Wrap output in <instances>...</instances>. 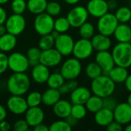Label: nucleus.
Listing matches in <instances>:
<instances>
[{
  "label": "nucleus",
  "instance_id": "obj_38",
  "mask_svg": "<svg viewBox=\"0 0 131 131\" xmlns=\"http://www.w3.org/2000/svg\"><path fill=\"white\" fill-rule=\"evenodd\" d=\"M78 86V84L77 81H75V79L66 80V81L64 82V84L61 86V88L58 90L61 95H65L68 94H71Z\"/></svg>",
  "mask_w": 131,
  "mask_h": 131
},
{
  "label": "nucleus",
  "instance_id": "obj_57",
  "mask_svg": "<svg viewBox=\"0 0 131 131\" xmlns=\"http://www.w3.org/2000/svg\"><path fill=\"white\" fill-rule=\"evenodd\" d=\"M9 0H0V5H3L5 4L6 2H8Z\"/></svg>",
  "mask_w": 131,
  "mask_h": 131
},
{
  "label": "nucleus",
  "instance_id": "obj_60",
  "mask_svg": "<svg viewBox=\"0 0 131 131\" xmlns=\"http://www.w3.org/2000/svg\"><path fill=\"white\" fill-rule=\"evenodd\" d=\"M130 69H131V65H130Z\"/></svg>",
  "mask_w": 131,
  "mask_h": 131
},
{
  "label": "nucleus",
  "instance_id": "obj_55",
  "mask_svg": "<svg viewBox=\"0 0 131 131\" xmlns=\"http://www.w3.org/2000/svg\"><path fill=\"white\" fill-rule=\"evenodd\" d=\"M125 130L131 131V123H129L128 124H127V126L125 127Z\"/></svg>",
  "mask_w": 131,
  "mask_h": 131
},
{
  "label": "nucleus",
  "instance_id": "obj_34",
  "mask_svg": "<svg viewBox=\"0 0 131 131\" xmlns=\"http://www.w3.org/2000/svg\"><path fill=\"white\" fill-rule=\"evenodd\" d=\"M70 28L71 25L66 17H60L54 20V30L57 31L58 33H66Z\"/></svg>",
  "mask_w": 131,
  "mask_h": 131
},
{
  "label": "nucleus",
  "instance_id": "obj_28",
  "mask_svg": "<svg viewBox=\"0 0 131 131\" xmlns=\"http://www.w3.org/2000/svg\"><path fill=\"white\" fill-rule=\"evenodd\" d=\"M84 105L88 111L95 114L103 107V98L95 94L91 95Z\"/></svg>",
  "mask_w": 131,
  "mask_h": 131
},
{
  "label": "nucleus",
  "instance_id": "obj_15",
  "mask_svg": "<svg viewBox=\"0 0 131 131\" xmlns=\"http://www.w3.org/2000/svg\"><path fill=\"white\" fill-rule=\"evenodd\" d=\"M114 112V120L122 125H127L131 122V107L127 103L117 104Z\"/></svg>",
  "mask_w": 131,
  "mask_h": 131
},
{
  "label": "nucleus",
  "instance_id": "obj_58",
  "mask_svg": "<svg viewBox=\"0 0 131 131\" xmlns=\"http://www.w3.org/2000/svg\"><path fill=\"white\" fill-rule=\"evenodd\" d=\"M130 26H131V19H130Z\"/></svg>",
  "mask_w": 131,
  "mask_h": 131
},
{
  "label": "nucleus",
  "instance_id": "obj_40",
  "mask_svg": "<svg viewBox=\"0 0 131 131\" xmlns=\"http://www.w3.org/2000/svg\"><path fill=\"white\" fill-rule=\"evenodd\" d=\"M11 8L13 13L22 15L27 9V2L25 0H12Z\"/></svg>",
  "mask_w": 131,
  "mask_h": 131
},
{
  "label": "nucleus",
  "instance_id": "obj_41",
  "mask_svg": "<svg viewBox=\"0 0 131 131\" xmlns=\"http://www.w3.org/2000/svg\"><path fill=\"white\" fill-rule=\"evenodd\" d=\"M61 12V6L58 2L51 1L48 2L45 12H47L48 15H50L52 17L58 16Z\"/></svg>",
  "mask_w": 131,
  "mask_h": 131
},
{
  "label": "nucleus",
  "instance_id": "obj_25",
  "mask_svg": "<svg viewBox=\"0 0 131 131\" xmlns=\"http://www.w3.org/2000/svg\"><path fill=\"white\" fill-rule=\"evenodd\" d=\"M17 45L16 36L8 32L0 36V51L8 52L12 51Z\"/></svg>",
  "mask_w": 131,
  "mask_h": 131
},
{
  "label": "nucleus",
  "instance_id": "obj_18",
  "mask_svg": "<svg viewBox=\"0 0 131 131\" xmlns=\"http://www.w3.org/2000/svg\"><path fill=\"white\" fill-rule=\"evenodd\" d=\"M50 75L49 68L39 63L32 67L31 78L32 80L39 84H43L47 82Z\"/></svg>",
  "mask_w": 131,
  "mask_h": 131
},
{
  "label": "nucleus",
  "instance_id": "obj_54",
  "mask_svg": "<svg viewBox=\"0 0 131 131\" xmlns=\"http://www.w3.org/2000/svg\"><path fill=\"white\" fill-rule=\"evenodd\" d=\"M67 4L68 5H75L77 4L80 0H64Z\"/></svg>",
  "mask_w": 131,
  "mask_h": 131
},
{
  "label": "nucleus",
  "instance_id": "obj_37",
  "mask_svg": "<svg viewBox=\"0 0 131 131\" xmlns=\"http://www.w3.org/2000/svg\"><path fill=\"white\" fill-rule=\"evenodd\" d=\"M54 41H55V39L53 38V36L51 35V33L41 35V38L38 42L39 48L42 51L51 48L54 46Z\"/></svg>",
  "mask_w": 131,
  "mask_h": 131
},
{
  "label": "nucleus",
  "instance_id": "obj_2",
  "mask_svg": "<svg viewBox=\"0 0 131 131\" xmlns=\"http://www.w3.org/2000/svg\"><path fill=\"white\" fill-rule=\"evenodd\" d=\"M91 88L94 94L104 98L114 94L116 88V84L107 74H101L92 80Z\"/></svg>",
  "mask_w": 131,
  "mask_h": 131
},
{
  "label": "nucleus",
  "instance_id": "obj_19",
  "mask_svg": "<svg viewBox=\"0 0 131 131\" xmlns=\"http://www.w3.org/2000/svg\"><path fill=\"white\" fill-rule=\"evenodd\" d=\"M91 96V91L84 86H78L71 94L70 99L72 104H84Z\"/></svg>",
  "mask_w": 131,
  "mask_h": 131
},
{
  "label": "nucleus",
  "instance_id": "obj_42",
  "mask_svg": "<svg viewBox=\"0 0 131 131\" xmlns=\"http://www.w3.org/2000/svg\"><path fill=\"white\" fill-rule=\"evenodd\" d=\"M117 105V102L116 99L112 97L111 95L103 98V107L114 111Z\"/></svg>",
  "mask_w": 131,
  "mask_h": 131
},
{
  "label": "nucleus",
  "instance_id": "obj_45",
  "mask_svg": "<svg viewBox=\"0 0 131 131\" xmlns=\"http://www.w3.org/2000/svg\"><path fill=\"white\" fill-rule=\"evenodd\" d=\"M106 129L107 131H121L123 130V125L114 120L106 127Z\"/></svg>",
  "mask_w": 131,
  "mask_h": 131
},
{
  "label": "nucleus",
  "instance_id": "obj_52",
  "mask_svg": "<svg viewBox=\"0 0 131 131\" xmlns=\"http://www.w3.org/2000/svg\"><path fill=\"white\" fill-rule=\"evenodd\" d=\"M124 84H125V87L127 90L131 93V74H129L127 76L126 81H124Z\"/></svg>",
  "mask_w": 131,
  "mask_h": 131
},
{
  "label": "nucleus",
  "instance_id": "obj_24",
  "mask_svg": "<svg viewBox=\"0 0 131 131\" xmlns=\"http://www.w3.org/2000/svg\"><path fill=\"white\" fill-rule=\"evenodd\" d=\"M107 75L115 84L124 83L127 76L129 75L127 68L115 65L108 73Z\"/></svg>",
  "mask_w": 131,
  "mask_h": 131
},
{
  "label": "nucleus",
  "instance_id": "obj_43",
  "mask_svg": "<svg viewBox=\"0 0 131 131\" xmlns=\"http://www.w3.org/2000/svg\"><path fill=\"white\" fill-rule=\"evenodd\" d=\"M29 127L25 120H18L13 124V130L15 131H27L29 130Z\"/></svg>",
  "mask_w": 131,
  "mask_h": 131
},
{
  "label": "nucleus",
  "instance_id": "obj_7",
  "mask_svg": "<svg viewBox=\"0 0 131 131\" xmlns=\"http://www.w3.org/2000/svg\"><path fill=\"white\" fill-rule=\"evenodd\" d=\"M8 66L13 73H24L30 64L26 55L20 52H13L8 56Z\"/></svg>",
  "mask_w": 131,
  "mask_h": 131
},
{
  "label": "nucleus",
  "instance_id": "obj_9",
  "mask_svg": "<svg viewBox=\"0 0 131 131\" xmlns=\"http://www.w3.org/2000/svg\"><path fill=\"white\" fill-rule=\"evenodd\" d=\"M94 48L91 39L81 38L74 42L72 54L74 58L78 60H85L88 58L93 53Z\"/></svg>",
  "mask_w": 131,
  "mask_h": 131
},
{
  "label": "nucleus",
  "instance_id": "obj_5",
  "mask_svg": "<svg viewBox=\"0 0 131 131\" xmlns=\"http://www.w3.org/2000/svg\"><path fill=\"white\" fill-rule=\"evenodd\" d=\"M54 19L47 12L36 15L34 20V28L41 35L50 34L54 30Z\"/></svg>",
  "mask_w": 131,
  "mask_h": 131
},
{
  "label": "nucleus",
  "instance_id": "obj_46",
  "mask_svg": "<svg viewBox=\"0 0 131 131\" xmlns=\"http://www.w3.org/2000/svg\"><path fill=\"white\" fill-rule=\"evenodd\" d=\"M12 127L11 124L5 120L0 121V131H9Z\"/></svg>",
  "mask_w": 131,
  "mask_h": 131
},
{
  "label": "nucleus",
  "instance_id": "obj_20",
  "mask_svg": "<svg viewBox=\"0 0 131 131\" xmlns=\"http://www.w3.org/2000/svg\"><path fill=\"white\" fill-rule=\"evenodd\" d=\"M91 41L94 48V50L97 51H108L111 48V45H112L110 36H107L101 33L94 35L91 38Z\"/></svg>",
  "mask_w": 131,
  "mask_h": 131
},
{
  "label": "nucleus",
  "instance_id": "obj_8",
  "mask_svg": "<svg viewBox=\"0 0 131 131\" xmlns=\"http://www.w3.org/2000/svg\"><path fill=\"white\" fill-rule=\"evenodd\" d=\"M7 32L15 36L19 35L25 28L26 21L22 15L15 14L8 16L5 22Z\"/></svg>",
  "mask_w": 131,
  "mask_h": 131
},
{
  "label": "nucleus",
  "instance_id": "obj_11",
  "mask_svg": "<svg viewBox=\"0 0 131 131\" xmlns=\"http://www.w3.org/2000/svg\"><path fill=\"white\" fill-rule=\"evenodd\" d=\"M74 41L73 38L66 34H60L54 41V48L62 55L68 56L72 54Z\"/></svg>",
  "mask_w": 131,
  "mask_h": 131
},
{
  "label": "nucleus",
  "instance_id": "obj_16",
  "mask_svg": "<svg viewBox=\"0 0 131 131\" xmlns=\"http://www.w3.org/2000/svg\"><path fill=\"white\" fill-rule=\"evenodd\" d=\"M25 120L27 121L29 127H34L43 123L45 120V112L39 106L28 107L25 113Z\"/></svg>",
  "mask_w": 131,
  "mask_h": 131
},
{
  "label": "nucleus",
  "instance_id": "obj_33",
  "mask_svg": "<svg viewBox=\"0 0 131 131\" xmlns=\"http://www.w3.org/2000/svg\"><path fill=\"white\" fill-rule=\"evenodd\" d=\"M78 28H79V35L82 38L91 39L94 35V32H95L94 26L92 23L88 22V21H85L84 24H82Z\"/></svg>",
  "mask_w": 131,
  "mask_h": 131
},
{
  "label": "nucleus",
  "instance_id": "obj_12",
  "mask_svg": "<svg viewBox=\"0 0 131 131\" xmlns=\"http://www.w3.org/2000/svg\"><path fill=\"white\" fill-rule=\"evenodd\" d=\"M7 108L13 114L21 115L26 112L28 105L21 95H12L7 101Z\"/></svg>",
  "mask_w": 131,
  "mask_h": 131
},
{
  "label": "nucleus",
  "instance_id": "obj_53",
  "mask_svg": "<svg viewBox=\"0 0 131 131\" xmlns=\"http://www.w3.org/2000/svg\"><path fill=\"white\" fill-rule=\"evenodd\" d=\"M6 32H7V31H6V28H5V24H1L0 25V36L5 34Z\"/></svg>",
  "mask_w": 131,
  "mask_h": 131
},
{
  "label": "nucleus",
  "instance_id": "obj_51",
  "mask_svg": "<svg viewBox=\"0 0 131 131\" xmlns=\"http://www.w3.org/2000/svg\"><path fill=\"white\" fill-rule=\"evenodd\" d=\"M107 5L109 9H115L117 8V2L116 0H109L107 1Z\"/></svg>",
  "mask_w": 131,
  "mask_h": 131
},
{
  "label": "nucleus",
  "instance_id": "obj_50",
  "mask_svg": "<svg viewBox=\"0 0 131 131\" xmlns=\"http://www.w3.org/2000/svg\"><path fill=\"white\" fill-rule=\"evenodd\" d=\"M6 117H7V111L3 105L0 104V121L5 120Z\"/></svg>",
  "mask_w": 131,
  "mask_h": 131
},
{
  "label": "nucleus",
  "instance_id": "obj_6",
  "mask_svg": "<svg viewBox=\"0 0 131 131\" xmlns=\"http://www.w3.org/2000/svg\"><path fill=\"white\" fill-rule=\"evenodd\" d=\"M119 22L117 20L114 14L107 12L98 18L97 24V31L101 34L111 36L114 35V32Z\"/></svg>",
  "mask_w": 131,
  "mask_h": 131
},
{
  "label": "nucleus",
  "instance_id": "obj_35",
  "mask_svg": "<svg viewBox=\"0 0 131 131\" xmlns=\"http://www.w3.org/2000/svg\"><path fill=\"white\" fill-rule=\"evenodd\" d=\"M87 111L88 110L84 104H72L71 115L73 116L74 118H76L78 121H80L85 117L87 114Z\"/></svg>",
  "mask_w": 131,
  "mask_h": 131
},
{
  "label": "nucleus",
  "instance_id": "obj_1",
  "mask_svg": "<svg viewBox=\"0 0 131 131\" xmlns=\"http://www.w3.org/2000/svg\"><path fill=\"white\" fill-rule=\"evenodd\" d=\"M30 86V78L25 72L13 73L7 81V89L12 95L23 96L28 92Z\"/></svg>",
  "mask_w": 131,
  "mask_h": 131
},
{
  "label": "nucleus",
  "instance_id": "obj_22",
  "mask_svg": "<svg viewBox=\"0 0 131 131\" xmlns=\"http://www.w3.org/2000/svg\"><path fill=\"white\" fill-rule=\"evenodd\" d=\"M114 120V112L111 110L102 107L97 112L95 113L94 121L96 124L100 127H107L110 123Z\"/></svg>",
  "mask_w": 131,
  "mask_h": 131
},
{
  "label": "nucleus",
  "instance_id": "obj_47",
  "mask_svg": "<svg viewBox=\"0 0 131 131\" xmlns=\"http://www.w3.org/2000/svg\"><path fill=\"white\" fill-rule=\"evenodd\" d=\"M7 18H8V16H7V13H6L5 10L0 5V25L5 24Z\"/></svg>",
  "mask_w": 131,
  "mask_h": 131
},
{
  "label": "nucleus",
  "instance_id": "obj_21",
  "mask_svg": "<svg viewBox=\"0 0 131 131\" xmlns=\"http://www.w3.org/2000/svg\"><path fill=\"white\" fill-rule=\"evenodd\" d=\"M72 104L66 101L60 99L57 103H55L52 107H53V113L55 116H57L59 118L65 119L71 114Z\"/></svg>",
  "mask_w": 131,
  "mask_h": 131
},
{
  "label": "nucleus",
  "instance_id": "obj_44",
  "mask_svg": "<svg viewBox=\"0 0 131 131\" xmlns=\"http://www.w3.org/2000/svg\"><path fill=\"white\" fill-rule=\"evenodd\" d=\"M8 68V56L5 52H0V74H2Z\"/></svg>",
  "mask_w": 131,
  "mask_h": 131
},
{
  "label": "nucleus",
  "instance_id": "obj_30",
  "mask_svg": "<svg viewBox=\"0 0 131 131\" xmlns=\"http://www.w3.org/2000/svg\"><path fill=\"white\" fill-rule=\"evenodd\" d=\"M64 81H65V79L62 76V74L61 73L55 72L53 74H50L46 83L48 88L59 89Z\"/></svg>",
  "mask_w": 131,
  "mask_h": 131
},
{
  "label": "nucleus",
  "instance_id": "obj_26",
  "mask_svg": "<svg viewBox=\"0 0 131 131\" xmlns=\"http://www.w3.org/2000/svg\"><path fill=\"white\" fill-rule=\"evenodd\" d=\"M42 103L48 107H52L55 103H57L61 99V93L58 89L49 88L41 94Z\"/></svg>",
  "mask_w": 131,
  "mask_h": 131
},
{
  "label": "nucleus",
  "instance_id": "obj_48",
  "mask_svg": "<svg viewBox=\"0 0 131 131\" xmlns=\"http://www.w3.org/2000/svg\"><path fill=\"white\" fill-rule=\"evenodd\" d=\"M65 121L68 123V124H69L71 127L76 126L77 124H78V121L76 118H74V117L73 116H71V114H70L68 117L65 118Z\"/></svg>",
  "mask_w": 131,
  "mask_h": 131
},
{
  "label": "nucleus",
  "instance_id": "obj_56",
  "mask_svg": "<svg viewBox=\"0 0 131 131\" xmlns=\"http://www.w3.org/2000/svg\"><path fill=\"white\" fill-rule=\"evenodd\" d=\"M127 104L131 107V93L128 96V97H127Z\"/></svg>",
  "mask_w": 131,
  "mask_h": 131
},
{
  "label": "nucleus",
  "instance_id": "obj_3",
  "mask_svg": "<svg viewBox=\"0 0 131 131\" xmlns=\"http://www.w3.org/2000/svg\"><path fill=\"white\" fill-rule=\"evenodd\" d=\"M112 56L115 65L130 68L131 65V44L130 42H118L112 50Z\"/></svg>",
  "mask_w": 131,
  "mask_h": 131
},
{
  "label": "nucleus",
  "instance_id": "obj_59",
  "mask_svg": "<svg viewBox=\"0 0 131 131\" xmlns=\"http://www.w3.org/2000/svg\"><path fill=\"white\" fill-rule=\"evenodd\" d=\"M130 44H131V39H130Z\"/></svg>",
  "mask_w": 131,
  "mask_h": 131
},
{
  "label": "nucleus",
  "instance_id": "obj_23",
  "mask_svg": "<svg viewBox=\"0 0 131 131\" xmlns=\"http://www.w3.org/2000/svg\"><path fill=\"white\" fill-rule=\"evenodd\" d=\"M114 35L118 42H130L131 39V26L127 23H119Z\"/></svg>",
  "mask_w": 131,
  "mask_h": 131
},
{
  "label": "nucleus",
  "instance_id": "obj_29",
  "mask_svg": "<svg viewBox=\"0 0 131 131\" xmlns=\"http://www.w3.org/2000/svg\"><path fill=\"white\" fill-rule=\"evenodd\" d=\"M114 15L119 23H128L131 19V9L127 6L120 7L116 10Z\"/></svg>",
  "mask_w": 131,
  "mask_h": 131
},
{
  "label": "nucleus",
  "instance_id": "obj_27",
  "mask_svg": "<svg viewBox=\"0 0 131 131\" xmlns=\"http://www.w3.org/2000/svg\"><path fill=\"white\" fill-rule=\"evenodd\" d=\"M47 4V0H28L27 2V9L35 15H38L45 12Z\"/></svg>",
  "mask_w": 131,
  "mask_h": 131
},
{
  "label": "nucleus",
  "instance_id": "obj_31",
  "mask_svg": "<svg viewBox=\"0 0 131 131\" xmlns=\"http://www.w3.org/2000/svg\"><path fill=\"white\" fill-rule=\"evenodd\" d=\"M102 73H103V71L101 68L99 66V64L96 61L89 63L85 68L86 76L91 80L101 76Z\"/></svg>",
  "mask_w": 131,
  "mask_h": 131
},
{
  "label": "nucleus",
  "instance_id": "obj_4",
  "mask_svg": "<svg viewBox=\"0 0 131 131\" xmlns=\"http://www.w3.org/2000/svg\"><path fill=\"white\" fill-rule=\"evenodd\" d=\"M82 71V65L80 60L76 58H71L67 59L61 65L60 73L65 80L76 79L81 74Z\"/></svg>",
  "mask_w": 131,
  "mask_h": 131
},
{
  "label": "nucleus",
  "instance_id": "obj_17",
  "mask_svg": "<svg viewBox=\"0 0 131 131\" xmlns=\"http://www.w3.org/2000/svg\"><path fill=\"white\" fill-rule=\"evenodd\" d=\"M95 61L101 68L103 72L106 73L107 74L115 66L112 54L108 51H97L95 57Z\"/></svg>",
  "mask_w": 131,
  "mask_h": 131
},
{
  "label": "nucleus",
  "instance_id": "obj_39",
  "mask_svg": "<svg viewBox=\"0 0 131 131\" xmlns=\"http://www.w3.org/2000/svg\"><path fill=\"white\" fill-rule=\"evenodd\" d=\"M72 127L68 124L65 120H59L53 122L50 127V131H71Z\"/></svg>",
  "mask_w": 131,
  "mask_h": 131
},
{
  "label": "nucleus",
  "instance_id": "obj_10",
  "mask_svg": "<svg viewBox=\"0 0 131 131\" xmlns=\"http://www.w3.org/2000/svg\"><path fill=\"white\" fill-rule=\"evenodd\" d=\"M89 14L86 7L78 5L69 11L67 15V18L71 25V27L79 28L82 24L88 21Z\"/></svg>",
  "mask_w": 131,
  "mask_h": 131
},
{
  "label": "nucleus",
  "instance_id": "obj_32",
  "mask_svg": "<svg viewBox=\"0 0 131 131\" xmlns=\"http://www.w3.org/2000/svg\"><path fill=\"white\" fill-rule=\"evenodd\" d=\"M42 50L40 48L32 47L30 48L27 51V58L30 66H35L40 63V57L41 54Z\"/></svg>",
  "mask_w": 131,
  "mask_h": 131
},
{
  "label": "nucleus",
  "instance_id": "obj_13",
  "mask_svg": "<svg viewBox=\"0 0 131 131\" xmlns=\"http://www.w3.org/2000/svg\"><path fill=\"white\" fill-rule=\"evenodd\" d=\"M62 57L63 56L57 51V49L54 48L43 50L40 57V63L48 68H53L61 62Z\"/></svg>",
  "mask_w": 131,
  "mask_h": 131
},
{
  "label": "nucleus",
  "instance_id": "obj_14",
  "mask_svg": "<svg viewBox=\"0 0 131 131\" xmlns=\"http://www.w3.org/2000/svg\"><path fill=\"white\" fill-rule=\"evenodd\" d=\"M86 8L90 15L97 18L107 13L109 10L106 0H89Z\"/></svg>",
  "mask_w": 131,
  "mask_h": 131
},
{
  "label": "nucleus",
  "instance_id": "obj_49",
  "mask_svg": "<svg viewBox=\"0 0 131 131\" xmlns=\"http://www.w3.org/2000/svg\"><path fill=\"white\" fill-rule=\"evenodd\" d=\"M33 130L34 131H48L49 127L47 125L44 124L43 123H41V124L36 125L35 127H34Z\"/></svg>",
  "mask_w": 131,
  "mask_h": 131
},
{
  "label": "nucleus",
  "instance_id": "obj_36",
  "mask_svg": "<svg viewBox=\"0 0 131 131\" xmlns=\"http://www.w3.org/2000/svg\"><path fill=\"white\" fill-rule=\"evenodd\" d=\"M28 107H38L42 103V96L41 94L38 91H32L28 94L25 98Z\"/></svg>",
  "mask_w": 131,
  "mask_h": 131
}]
</instances>
